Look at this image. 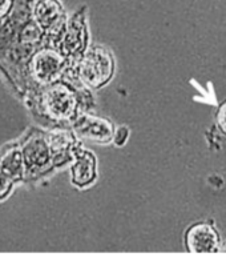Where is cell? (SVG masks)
Instances as JSON below:
<instances>
[{
    "label": "cell",
    "instance_id": "obj_10",
    "mask_svg": "<svg viewBox=\"0 0 226 261\" xmlns=\"http://www.w3.org/2000/svg\"><path fill=\"white\" fill-rule=\"evenodd\" d=\"M81 30L82 27L77 24V21H72L69 24V30L65 34L64 41H63L65 54H75L80 51L82 45V35L80 34Z\"/></svg>",
    "mask_w": 226,
    "mask_h": 261
},
{
    "label": "cell",
    "instance_id": "obj_15",
    "mask_svg": "<svg viewBox=\"0 0 226 261\" xmlns=\"http://www.w3.org/2000/svg\"><path fill=\"white\" fill-rule=\"evenodd\" d=\"M12 0H0V16H3L4 14H7V11L10 10Z\"/></svg>",
    "mask_w": 226,
    "mask_h": 261
},
{
    "label": "cell",
    "instance_id": "obj_7",
    "mask_svg": "<svg viewBox=\"0 0 226 261\" xmlns=\"http://www.w3.org/2000/svg\"><path fill=\"white\" fill-rule=\"evenodd\" d=\"M95 179H96V159L93 153L88 151L77 152L72 165V182L82 188L95 181Z\"/></svg>",
    "mask_w": 226,
    "mask_h": 261
},
{
    "label": "cell",
    "instance_id": "obj_14",
    "mask_svg": "<svg viewBox=\"0 0 226 261\" xmlns=\"http://www.w3.org/2000/svg\"><path fill=\"white\" fill-rule=\"evenodd\" d=\"M218 124L221 129L226 134V103L218 111Z\"/></svg>",
    "mask_w": 226,
    "mask_h": 261
},
{
    "label": "cell",
    "instance_id": "obj_13",
    "mask_svg": "<svg viewBox=\"0 0 226 261\" xmlns=\"http://www.w3.org/2000/svg\"><path fill=\"white\" fill-rule=\"evenodd\" d=\"M128 136H129V129L127 127H120L117 129V132L113 135V140L116 143V145L121 147L127 143Z\"/></svg>",
    "mask_w": 226,
    "mask_h": 261
},
{
    "label": "cell",
    "instance_id": "obj_6",
    "mask_svg": "<svg viewBox=\"0 0 226 261\" xmlns=\"http://www.w3.org/2000/svg\"><path fill=\"white\" fill-rule=\"evenodd\" d=\"M62 58L53 51H41L34 58V76L40 83H52L62 69Z\"/></svg>",
    "mask_w": 226,
    "mask_h": 261
},
{
    "label": "cell",
    "instance_id": "obj_4",
    "mask_svg": "<svg viewBox=\"0 0 226 261\" xmlns=\"http://www.w3.org/2000/svg\"><path fill=\"white\" fill-rule=\"evenodd\" d=\"M75 130L81 138L101 144L109 143L113 139V127L110 121L92 115H84L80 117L75 124Z\"/></svg>",
    "mask_w": 226,
    "mask_h": 261
},
{
    "label": "cell",
    "instance_id": "obj_1",
    "mask_svg": "<svg viewBox=\"0 0 226 261\" xmlns=\"http://www.w3.org/2000/svg\"><path fill=\"white\" fill-rule=\"evenodd\" d=\"M113 58L108 49L93 47L86 54L80 64V76L88 86L103 87L113 75Z\"/></svg>",
    "mask_w": 226,
    "mask_h": 261
},
{
    "label": "cell",
    "instance_id": "obj_5",
    "mask_svg": "<svg viewBox=\"0 0 226 261\" xmlns=\"http://www.w3.org/2000/svg\"><path fill=\"white\" fill-rule=\"evenodd\" d=\"M21 153L24 159L25 167L28 168H43L48 164L51 158V149H49L48 141L43 136L36 135L31 136L21 147Z\"/></svg>",
    "mask_w": 226,
    "mask_h": 261
},
{
    "label": "cell",
    "instance_id": "obj_3",
    "mask_svg": "<svg viewBox=\"0 0 226 261\" xmlns=\"http://www.w3.org/2000/svg\"><path fill=\"white\" fill-rule=\"evenodd\" d=\"M45 110L55 119H67L73 114L76 108V99L67 87L59 84L47 91L44 95Z\"/></svg>",
    "mask_w": 226,
    "mask_h": 261
},
{
    "label": "cell",
    "instance_id": "obj_12",
    "mask_svg": "<svg viewBox=\"0 0 226 261\" xmlns=\"http://www.w3.org/2000/svg\"><path fill=\"white\" fill-rule=\"evenodd\" d=\"M12 182H14V180L0 168V199H4L6 196H8V193L12 189Z\"/></svg>",
    "mask_w": 226,
    "mask_h": 261
},
{
    "label": "cell",
    "instance_id": "obj_16",
    "mask_svg": "<svg viewBox=\"0 0 226 261\" xmlns=\"http://www.w3.org/2000/svg\"><path fill=\"white\" fill-rule=\"evenodd\" d=\"M221 251H222V252H226V243H225V244L222 245V247H221Z\"/></svg>",
    "mask_w": 226,
    "mask_h": 261
},
{
    "label": "cell",
    "instance_id": "obj_2",
    "mask_svg": "<svg viewBox=\"0 0 226 261\" xmlns=\"http://www.w3.org/2000/svg\"><path fill=\"white\" fill-rule=\"evenodd\" d=\"M186 247L193 253H214L219 248V237L210 224H195L186 232Z\"/></svg>",
    "mask_w": 226,
    "mask_h": 261
},
{
    "label": "cell",
    "instance_id": "obj_8",
    "mask_svg": "<svg viewBox=\"0 0 226 261\" xmlns=\"http://www.w3.org/2000/svg\"><path fill=\"white\" fill-rule=\"evenodd\" d=\"M35 20L44 30H49L60 20L63 6L59 0H38L34 10Z\"/></svg>",
    "mask_w": 226,
    "mask_h": 261
},
{
    "label": "cell",
    "instance_id": "obj_9",
    "mask_svg": "<svg viewBox=\"0 0 226 261\" xmlns=\"http://www.w3.org/2000/svg\"><path fill=\"white\" fill-rule=\"evenodd\" d=\"M0 168L3 169L11 179L20 180L24 176L25 163L23 153L17 147H11L0 156Z\"/></svg>",
    "mask_w": 226,
    "mask_h": 261
},
{
    "label": "cell",
    "instance_id": "obj_11",
    "mask_svg": "<svg viewBox=\"0 0 226 261\" xmlns=\"http://www.w3.org/2000/svg\"><path fill=\"white\" fill-rule=\"evenodd\" d=\"M69 136L65 132H60V134H51L49 136V148H52L55 152H62L68 148Z\"/></svg>",
    "mask_w": 226,
    "mask_h": 261
}]
</instances>
